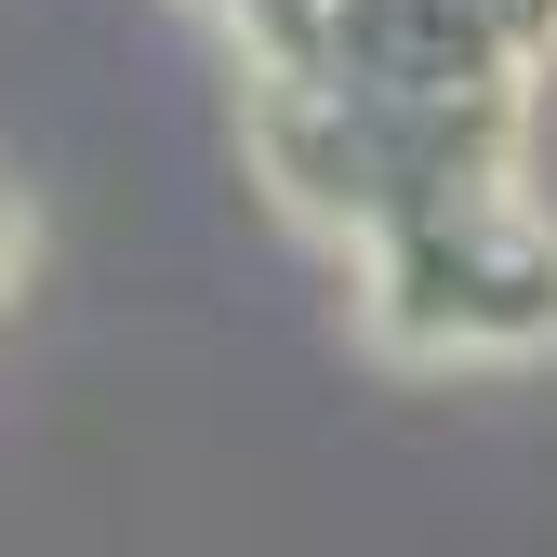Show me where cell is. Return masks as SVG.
Segmentation results:
<instances>
[{
  "mask_svg": "<svg viewBox=\"0 0 557 557\" xmlns=\"http://www.w3.org/2000/svg\"><path fill=\"white\" fill-rule=\"evenodd\" d=\"M372 332L398 345H557V226L531 199H465L372 239Z\"/></svg>",
  "mask_w": 557,
  "mask_h": 557,
  "instance_id": "obj_1",
  "label": "cell"
}]
</instances>
